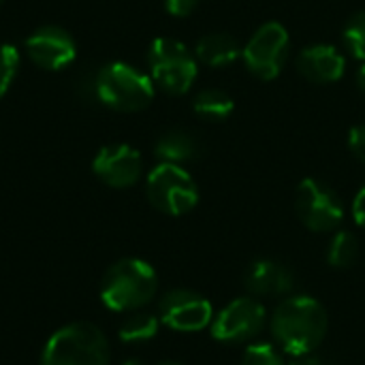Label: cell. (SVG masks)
Wrapping results in <instances>:
<instances>
[{"label": "cell", "mask_w": 365, "mask_h": 365, "mask_svg": "<svg viewBox=\"0 0 365 365\" xmlns=\"http://www.w3.org/2000/svg\"><path fill=\"white\" fill-rule=\"evenodd\" d=\"M329 319L321 302L308 295L284 299L272 317V334L280 349L293 357L314 353L327 336Z\"/></svg>", "instance_id": "1"}, {"label": "cell", "mask_w": 365, "mask_h": 365, "mask_svg": "<svg viewBox=\"0 0 365 365\" xmlns=\"http://www.w3.org/2000/svg\"><path fill=\"white\" fill-rule=\"evenodd\" d=\"M156 291L158 276L143 259H122L101 280V299L113 312H137L154 299Z\"/></svg>", "instance_id": "2"}, {"label": "cell", "mask_w": 365, "mask_h": 365, "mask_svg": "<svg viewBox=\"0 0 365 365\" xmlns=\"http://www.w3.org/2000/svg\"><path fill=\"white\" fill-rule=\"evenodd\" d=\"M109 340L92 323H71L45 344L41 365H109Z\"/></svg>", "instance_id": "3"}, {"label": "cell", "mask_w": 365, "mask_h": 365, "mask_svg": "<svg viewBox=\"0 0 365 365\" xmlns=\"http://www.w3.org/2000/svg\"><path fill=\"white\" fill-rule=\"evenodd\" d=\"M96 96L103 105L115 111L133 113L145 109L154 98V81L126 62L107 64L94 83Z\"/></svg>", "instance_id": "4"}, {"label": "cell", "mask_w": 365, "mask_h": 365, "mask_svg": "<svg viewBox=\"0 0 365 365\" xmlns=\"http://www.w3.org/2000/svg\"><path fill=\"white\" fill-rule=\"evenodd\" d=\"M148 64L152 81L175 96L186 94L197 79V60L192 51L175 38H156L150 45Z\"/></svg>", "instance_id": "5"}, {"label": "cell", "mask_w": 365, "mask_h": 365, "mask_svg": "<svg viewBox=\"0 0 365 365\" xmlns=\"http://www.w3.org/2000/svg\"><path fill=\"white\" fill-rule=\"evenodd\" d=\"M150 203L167 216H184L199 203V188L182 165L160 163L145 182Z\"/></svg>", "instance_id": "6"}, {"label": "cell", "mask_w": 365, "mask_h": 365, "mask_svg": "<svg viewBox=\"0 0 365 365\" xmlns=\"http://www.w3.org/2000/svg\"><path fill=\"white\" fill-rule=\"evenodd\" d=\"M289 49H291V36L287 28L278 21H267L261 28H257V32L242 49V56L248 71L255 77L263 81H272L282 73L284 62L289 58Z\"/></svg>", "instance_id": "7"}, {"label": "cell", "mask_w": 365, "mask_h": 365, "mask_svg": "<svg viewBox=\"0 0 365 365\" xmlns=\"http://www.w3.org/2000/svg\"><path fill=\"white\" fill-rule=\"evenodd\" d=\"M295 210L304 227L314 233L334 231L344 220V205L338 192L314 178H306L297 186Z\"/></svg>", "instance_id": "8"}, {"label": "cell", "mask_w": 365, "mask_h": 365, "mask_svg": "<svg viewBox=\"0 0 365 365\" xmlns=\"http://www.w3.org/2000/svg\"><path fill=\"white\" fill-rule=\"evenodd\" d=\"M265 306L255 297H237L229 306H225L214 323L212 338L227 344H240L257 338L265 327Z\"/></svg>", "instance_id": "9"}, {"label": "cell", "mask_w": 365, "mask_h": 365, "mask_svg": "<svg viewBox=\"0 0 365 365\" xmlns=\"http://www.w3.org/2000/svg\"><path fill=\"white\" fill-rule=\"evenodd\" d=\"M158 310L160 323L182 334H195L205 329L214 317L212 304L203 295L188 289H173L165 293L158 304Z\"/></svg>", "instance_id": "10"}, {"label": "cell", "mask_w": 365, "mask_h": 365, "mask_svg": "<svg viewBox=\"0 0 365 365\" xmlns=\"http://www.w3.org/2000/svg\"><path fill=\"white\" fill-rule=\"evenodd\" d=\"M94 175L111 188H130L139 182L143 163L141 154L126 143H111L98 150L92 160Z\"/></svg>", "instance_id": "11"}, {"label": "cell", "mask_w": 365, "mask_h": 365, "mask_svg": "<svg viewBox=\"0 0 365 365\" xmlns=\"http://www.w3.org/2000/svg\"><path fill=\"white\" fill-rule=\"evenodd\" d=\"M26 53L36 66L45 71H60L75 60L77 45L71 32H66L64 28L43 26L28 36Z\"/></svg>", "instance_id": "12"}, {"label": "cell", "mask_w": 365, "mask_h": 365, "mask_svg": "<svg viewBox=\"0 0 365 365\" xmlns=\"http://www.w3.org/2000/svg\"><path fill=\"white\" fill-rule=\"evenodd\" d=\"M244 287L257 297H276L287 295L295 287V278L287 265L272 259H259L248 265Z\"/></svg>", "instance_id": "13"}, {"label": "cell", "mask_w": 365, "mask_h": 365, "mask_svg": "<svg viewBox=\"0 0 365 365\" xmlns=\"http://www.w3.org/2000/svg\"><path fill=\"white\" fill-rule=\"evenodd\" d=\"M346 68L344 56L334 45H310L297 56V71L312 83H334Z\"/></svg>", "instance_id": "14"}, {"label": "cell", "mask_w": 365, "mask_h": 365, "mask_svg": "<svg viewBox=\"0 0 365 365\" xmlns=\"http://www.w3.org/2000/svg\"><path fill=\"white\" fill-rule=\"evenodd\" d=\"M156 158L160 163H171V165H184L190 160H197L203 152L199 139L182 128L167 130L165 135L158 137L154 145Z\"/></svg>", "instance_id": "15"}, {"label": "cell", "mask_w": 365, "mask_h": 365, "mask_svg": "<svg viewBox=\"0 0 365 365\" xmlns=\"http://www.w3.org/2000/svg\"><path fill=\"white\" fill-rule=\"evenodd\" d=\"M242 49L235 36L227 34V32H212L199 38L197 47H195V56L207 64V66H227L233 64L240 58Z\"/></svg>", "instance_id": "16"}, {"label": "cell", "mask_w": 365, "mask_h": 365, "mask_svg": "<svg viewBox=\"0 0 365 365\" xmlns=\"http://www.w3.org/2000/svg\"><path fill=\"white\" fill-rule=\"evenodd\" d=\"M192 109L199 118L203 120H210V122H222L227 120L233 109H235V103L233 98L222 92V90H216V88H205L201 90L195 101H192Z\"/></svg>", "instance_id": "17"}, {"label": "cell", "mask_w": 365, "mask_h": 365, "mask_svg": "<svg viewBox=\"0 0 365 365\" xmlns=\"http://www.w3.org/2000/svg\"><path fill=\"white\" fill-rule=\"evenodd\" d=\"M160 321L150 312H128V317L120 325V340L126 344L148 342L158 334Z\"/></svg>", "instance_id": "18"}, {"label": "cell", "mask_w": 365, "mask_h": 365, "mask_svg": "<svg viewBox=\"0 0 365 365\" xmlns=\"http://www.w3.org/2000/svg\"><path fill=\"white\" fill-rule=\"evenodd\" d=\"M359 259V242L351 231H338L327 246V263L336 269H349Z\"/></svg>", "instance_id": "19"}, {"label": "cell", "mask_w": 365, "mask_h": 365, "mask_svg": "<svg viewBox=\"0 0 365 365\" xmlns=\"http://www.w3.org/2000/svg\"><path fill=\"white\" fill-rule=\"evenodd\" d=\"M344 45L349 51L365 62V11L355 13L344 28Z\"/></svg>", "instance_id": "20"}, {"label": "cell", "mask_w": 365, "mask_h": 365, "mask_svg": "<svg viewBox=\"0 0 365 365\" xmlns=\"http://www.w3.org/2000/svg\"><path fill=\"white\" fill-rule=\"evenodd\" d=\"M19 68V51L17 47L2 43L0 45V96H4L17 75Z\"/></svg>", "instance_id": "21"}, {"label": "cell", "mask_w": 365, "mask_h": 365, "mask_svg": "<svg viewBox=\"0 0 365 365\" xmlns=\"http://www.w3.org/2000/svg\"><path fill=\"white\" fill-rule=\"evenodd\" d=\"M242 365H287L282 355L267 342L250 344L244 353Z\"/></svg>", "instance_id": "22"}, {"label": "cell", "mask_w": 365, "mask_h": 365, "mask_svg": "<svg viewBox=\"0 0 365 365\" xmlns=\"http://www.w3.org/2000/svg\"><path fill=\"white\" fill-rule=\"evenodd\" d=\"M349 148L357 160L365 163V124H357L349 133Z\"/></svg>", "instance_id": "23"}, {"label": "cell", "mask_w": 365, "mask_h": 365, "mask_svg": "<svg viewBox=\"0 0 365 365\" xmlns=\"http://www.w3.org/2000/svg\"><path fill=\"white\" fill-rule=\"evenodd\" d=\"M197 4L199 0H165V6L173 17H188L197 9Z\"/></svg>", "instance_id": "24"}, {"label": "cell", "mask_w": 365, "mask_h": 365, "mask_svg": "<svg viewBox=\"0 0 365 365\" xmlns=\"http://www.w3.org/2000/svg\"><path fill=\"white\" fill-rule=\"evenodd\" d=\"M353 218L359 227L365 229V184L359 188V192L353 201Z\"/></svg>", "instance_id": "25"}, {"label": "cell", "mask_w": 365, "mask_h": 365, "mask_svg": "<svg viewBox=\"0 0 365 365\" xmlns=\"http://www.w3.org/2000/svg\"><path fill=\"white\" fill-rule=\"evenodd\" d=\"M289 365H327L323 359H319V357H314L312 353H308V355H299V357H295L293 361Z\"/></svg>", "instance_id": "26"}, {"label": "cell", "mask_w": 365, "mask_h": 365, "mask_svg": "<svg viewBox=\"0 0 365 365\" xmlns=\"http://www.w3.org/2000/svg\"><path fill=\"white\" fill-rule=\"evenodd\" d=\"M355 81H357V88L361 90L365 94V62L359 66V71H357V77H355Z\"/></svg>", "instance_id": "27"}, {"label": "cell", "mask_w": 365, "mask_h": 365, "mask_svg": "<svg viewBox=\"0 0 365 365\" xmlns=\"http://www.w3.org/2000/svg\"><path fill=\"white\" fill-rule=\"evenodd\" d=\"M124 365H141V364H139L137 359H128V361H126V364H124Z\"/></svg>", "instance_id": "28"}, {"label": "cell", "mask_w": 365, "mask_h": 365, "mask_svg": "<svg viewBox=\"0 0 365 365\" xmlns=\"http://www.w3.org/2000/svg\"><path fill=\"white\" fill-rule=\"evenodd\" d=\"M160 365H182V364H175V361H165V364Z\"/></svg>", "instance_id": "29"}, {"label": "cell", "mask_w": 365, "mask_h": 365, "mask_svg": "<svg viewBox=\"0 0 365 365\" xmlns=\"http://www.w3.org/2000/svg\"><path fill=\"white\" fill-rule=\"evenodd\" d=\"M0 2H2V0H0Z\"/></svg>", "instance_id": "30"}]
</instances>
